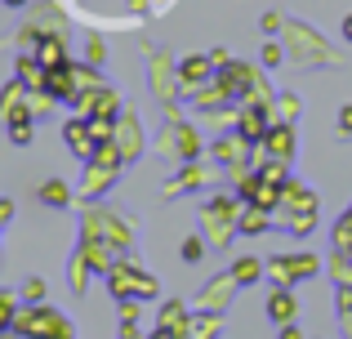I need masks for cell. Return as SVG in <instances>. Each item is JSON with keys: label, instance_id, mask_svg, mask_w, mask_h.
I'll use <instances>...</instances> for the list:
<instances>
[{"label": "cell", "instance_id": "6da1fadb", "mask_svg": "<svg viewBox=\"0 0 352 339\" xmlns=\"http://www.w3.org/2000/svg\"><path fill=\"white\" fill-rule=\"evenodd\" d=\"M14 335L23 339H72V326L63 313H50V308H23V313L14 317Z\"/></svg>", "mask_w": 352, "mask_h": 339}, {"label": "cell", "instance_id": "7a4b0ae2", "mask_svg": "<svg viewBox=\"0 0 352 339\" xmlns=\"http://www.w3.org/2000/svg\"><path fill=\"white\" fill-rule=\"evenodd\" d=\"M107 286H112V295H116V299H129V295L152 299V295H156V281H152V277H143L134 263H116V268H107Z\"/></svg>", "mask_w": 352, "mask_h": 339}, {"label": "cell", "instance_id": "3957f363", "mask_svg": "<svg viewBox=\"0 0 352 339\" xmlns=\"http://www.w3.org/2000/svg\"><path fill=\"white\" fill-rule=\"evenodd\" d=\"M267 317H272V322H290L294 317V295L290 290H272V299H267Z\"/></svg>", "mask_w": 352, "mask_h": 339}, {"label": "cell", "instance_id": "277c9868", "mask_svg": "<svg viewBox=\"0 0 352 339\" xmlns=\"http://www.w3.org/2000/svg\"><path fill=\"white\" fill-rule=\"evenodd\" d=\"M276 281H281V286H285V277H308V272H317V263H312V259H299V263H276Z\"/></svg>", "mask_w": 352, "mask_h": 339}, {"label": "cell", "instance_id": "5b68a950", "mask_svg": "<svg viewBox=\"0 0 352 339\" xmlns=\"http://www.w3.org/2000/svg\"><path fill=\"white\" fill-rule=\"evenodd\" d=\"M156 326H165V331H188V313H183V304H165V313H161Z\"/></svg>", "mask_w": 352, "mask_h": 339}, {"label": "cell", "instance_id": "8992f818", "mask_svg": "<svg viewBox=\"0 0 352 339\" xmlns=\"http://www.w3.org/2000/svg\"><path fill=\"white\" fill-rule=\"evenodd\" d=\"M267 143H272V152H276V157H290V152H294V134H290V130H276Z\"/></svg>", "mask_w": 352, "mask_h": 339}, {"label": "cell", "instance_id": "52a82bcc", "mask_svg": "<svg viewBox=\"0 0 352 339\" xmlns=\"http://www.w3.org/2000/svg\"><path fill=\"white\" fill-rule=\"evenodd\" d=\"M14 317H18V308H14V299H9V295H5V290H0V331H5V326H9V331H14Z\"/></svg>", "mask_w": 352, "mask_h": 339}, {"label": "cell", "instance_id": "ba28073f", "mask_svg": "<svg viewBox=\"0 0 352 339\" xmlns=\"http://www.w3.org/2000/svg\"><path fill=\"white\" fill-rule=\"evenodd\" d=\"M232 277H236V281H254V277H258V263H254V259H241L236 268H232Z\"/></svg>", "mask_w": 352, "mask_h": 339}, {"label": "cell", "instance_id": "9c48e42d", "mask_svg": "<svg viewBox=\"0 0 352 339\" xmlns=\"http://www.w3.org/2000/svg\"><path fill=\"white\" fill-rule=\"evenodd\" d=\"M23 295L32 299V304H45V281H27V286H23Z\"/></svg>", "mask_w": 352, "mask_h": 339}, {"label": "cell", "instance_id": "30bf717a", "mask_svg": "<svg viewBox=\"0 0 352 339\" xmlns=\"http://www.w3.org/2000/svg\"><path fill=\"white\" fill-rule=\"evenodd\" d=\"M258 228H263V210H254V215L241 219V232H258Z\"/></svg>", "mask_w": 352, "mask_h": 339}, {"label": "cell", "instance_id": "8fae6325", "mask_svg": "<svg viewBox=\"0 0 352 339\" xmlns=\"http://www.w3.org/2000/svg\"><path fill=\"white\" fill-rule=\"evenodd\" d=\"M183 259H188V263L201 259V241H197V237H192V241H183Z\"/></svg>", "mask_w": 352, "mask_h": 339}, {"label": "cell", "instance_id": "7c38bea8", "mask_svg": "<svg viewBox=\"0 0 352 339\" xmlns=\"http://www.w3.org/2000/svg\"><path fill=\"white\" fill-rule=\"evenodd\" d=\"M45 201H54V206H63V201H67V192H63L58 183H50V188H45Z\"/></svg>", "mask_w": 352, "mask_h": 339}, {"label": "cell", "instance_id": "4fadbf2b", "mask_svg": "<svg viewBox=\"0 0 352 339\" xmlns=\"http://www.w3.org/2000/svg\"><path fill=\"white\" fill-rule=\"evenodd\" d=\"M67 143H85V125H67Z\"/></svg>", "mask_w": 352, "mask_h": 339}, {"label": "cell", "instance_id": "5bb4252c", "mask_svg": "<svg viewBox=\"0 0 352 339\" xmlns=\"http://www.w3.org/2000/svg\"><path fill=\"white\" fill-rule=\"evenodd\" d=\"M339 125H344V130H352V107H344V116H339Z\"/></svg>", "mask_w": 352, "mask_h": 339}, {"label": "cell", "instance_id": "9a60e30c", "mask_svg": "<svg viewBox=\"0 0 352 339\" xmlns=\"http://www.w3.org/2000/svg\"><path fill=\"white\" fill-rule=\"evenodd\" d=\"M281 339H299V331H281Z\"/></svg>", "mask_w": 352, "mask_h": 339}, {"label": "cell", "instance_id": "2e32d148", "mask_svg": "<svg viewBox=\"0 0 352 339\" xmlns=\"http://www.w3.org/2000/svg\"><path fill=\"white\" fill-rule=\"evenodd\" d=\"M344 36H348V41H352V18H348V23H344Z\"/></svg>", "mask_w": 352, "mask_h": 339}]
</instances>
